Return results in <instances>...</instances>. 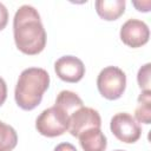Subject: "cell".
<instances>
[{
	"mask_svg": "<svg viewBox=\"0 0 151 151\" xmlns=\"http://www.w3.org/2000/svg\"><path fill=\"white\" fill-rule=\"evenodd\" d=\"M119 35L125 45L137 48L149 41L150 29L144 21L139 19H129L123 24Z\"/></svg>",
	"mask_w": 151,
	"mask_h": 151,
	"instance_id": "obj_7",
	"label": "cell"
},
{
	"mask_svg": "<svg viewBox=\"0 0 151 151\" xmlns=\"http://www.w3.org/2000/svg\"><path fill=\"white\" fill-rule=\"evenodd\" d=\"M53 151H78V150L76 149V146H74L73 144L66 142V143H60V144H58V145L54 147Z\"/></svg>",
	"mask_w": 151,
	"mask_h": 151,
	"instance_id": "obj_17",
	"label": "cell"
},
{
	"mask_svg": "<svg viewBox=\"0 0 151 151\" xmlns=\"http://www.w3.org/2000/svg\"><path fill=\"white\" fill-rule=\"evenodd\" d=\"M7 98V85L6 81L0 77V106L5 103Z\"/></svg>",
	"mask_w": 151,
	"mask_h": 151,
	"instance_id": "obj_16",
	"label": "cell"
},
{
	"mask_svg": "<svg viewBox=\"0 0 151 151\" xmlns=\"http://www.w3.org/2000/svg\"><path fill=\"white\" fill-rule=\"evenodd\" d=\"M113 151H125V150H120V149H118V150H113Z\"/></svg>",
	"mask_w": 151,
	"mask_h": 151,
	"instance_id": "obj_18",
	"label": "cell"
},
{
	"mask_svg": "<svg viewBox=\"0 0 151 151\" xmlns=\"http://www.w3.org/2000/svg\"><path fill=\"white\" fill-rule=\"evenodd\" d=\"M13 37L17 48L27 55L39 54L46 46V31L38 11L22 5L13 18Z\"/></svg>",
	"mask_w": 151,
	"mask_h": 151,
	"instance_id": "obj_1",
	"label": "cell"
},
{
	"mask_svg": "<svg viewBox=\"0 0 151 151\" xmlns=\"http://www.w3.org/2000/svg\"><path fill=\"white\" fill-rule=\"evenodd\" d=\"M54 71L57 76L66 83H78L85 76L84 63L74 55L60 57L54 63Z\"/></svg>",
	"mask_w": 151,
	"mask_h": 151,
	"instance_id": "obj_8",
	"label": "cell"
},
{
	"mask_svg": "<svg viewBox=\"0 0 151 151\" xmlns=\"http://www.w3.org/2000/svg\"><path fill=\"white\" fill-rule=\"evenodd\" d=\"M101 118L97 110L92 107L81 106L70 116L68 131L73 137H79L85 130L91 127H100Z\"/></svg>",
	"mask_w": 151,
	"mask_h": 151,
	"instance_id": "obj_6",
	"label": "cell"
},
{
	"mask_svg": "<svg viewBox=\"0 0 151 151\" xmlns=\"http://www.w3.org/2000/svg\"><path fill=\"white\" fill-rule=\"evenodd\" d=\"M97 87L104 98L109 100L119 99L126 88V76L119 67L107 66L99 72Z\"/></svg>",
	"mask_w": 151,
	"mask_h": 151,
	"instance_id": "obj_4",
	"label": "cell"
},
{
	"mask_svg": "<svg viewBox=\"0 0 151 151\" xmlns=\"http://www.w3.org/2000/svg\"><path fill=\"white\" fill-rule=\"evenodd\" d=\"M83 100L81 98L72 92V91H68V90H64V91H60L59 94L55 98V105H58L59 107H61L63 110H65L70 116L78 109H80L83 105Z\"/></svg>",
	"mask_w": 151,
	"mask_h": 151,
	"instance_id": "obj_11",
	"label": "cell"
},
{
	"mask_svg": "<svg viewBox=\"0 0 151 151\" xmlns=\"http://www.w3.org/2000/svg\"><path fill=\"white\" fill-rule=\"evenodd\" d=\"M134 119L138 123H151V91H142L138 97V105L134 111Z\"/></svg>",
	"mask_w": 151,
	"mask_h": 151,
	"instance_id": "obj_12",
	"label": "cell"
},
{
	"mask_svg": "<svg viewBox=\"0 0 151 151\" xmlns=\"http://www.w3.org/2000/svg\"><path fill=\"white\" fill-rule=\"evenodd\" d=\"M18 144L17 131L0 120V151H12Z\"/></svg>",
	"mask_w": 151,
	"mask_h": 151,
	"instance_id": "obj_13",
	"label": "cell"
},
{
	"mask_svg": "<svg viewBox=\"0 0 151 151\" xmlns=\"http://www.w3.org/2000/svg\"><path fill=\"white\" fill-rule=\"evenodd\" d=\"M8 22V11L4 4L0 2V31H2Z\"/></svg>",
	"mask_w": 151,
	"mask_h": 151,
	"instance_id": "obj_15",
	"label": "cell"
},
{
	"mask_svg": "<svg viewBox=\"0 0 151 151\" xmlns=\"http://www.w3.org/2000/svg\"><path fill=\"white\" fill-rule=\"evenodd\" d=\"M110 129L118 140L126 144L136 143L142 136V127L139 123L127 112L116 113L111 118Z\"/></svg>",
	"mask_w": 151,
	"mask_h": 151,
	"instance_id": "obj_5",
	"label": "cell"
},
{
	"mask_svg": "<svg viewBox=\"0 0 151 151\" xmlns=\"http://www.w3.org/2000/svg\"><path fill=\"white\" fill-rule=\"evenodd\" d=\"M97 14L107 21L117 20L125 12V0H97Z\"/></svg>",
	"mask_w": 151,
	"mask_h": 151,
	"instance_id": "obj_10",
	"label": "cell"
},
{
	"mask_svg": "<svg viewBox=\"0 0 151 151\" xmlns=\"http://www.w3.org/2000/svg\"><path fill=\"white\" fill-rule=\"evenodd\" d=\"M150 63L142 66L137 74V81L142 91H151L150 90Z\"/></svg>",
	"mask_w": 151,
	"mask_h": 151,
	"instance_id": "obj_14",
	"label": "cell"
},
{
	"mask_svg": "<svg viewBox=\"0 0 151 151\" xmlns=\"http://www.w3.org/2000/svg\"><path fill=\"white\" fill-rule=\"evenodd\" d=\"M68 124L70 114L54 104L38 116L35 120V129L41 136L53 138L64 134L68 130Z\"/></svg>",
	"mask_w": 151,
	"mask_h": 151,
	"instance_id": "obj_3",
	"label": "cell"
},
{
	"mask_svg": "<svg viewBox=\"0 0 151 151\" xmlns=\"http://www.w3.org/2000/svg\"><path fill=\"white\" fill-rule=\"evenodd\" d=\"M79 143L84 151H105L107 146L106 136L100 127H91L79 134Z\"/></svg>",
	"mask_w": 151,
	"mask_h": 151,
	"instance_id": "obj_9",
	"label": "cell"
},
{
	"mask_svg": "<svg viewBox=\"0 0 151 151\" xmlns=\"http://www.w3.org/2000/svg\"><path fill=\"white\" fill-rule=\"evenodd\" d=\"M50 86V74L41 67L25 68L17 81L14 98L17 105L31 111L35 109L42 100V96Z\"/></svg>",
	"mask_w": 151,
	"mask_h": 151,
	"instance_id": "obj_2",
	"label": "cell"
}]
</instances>
